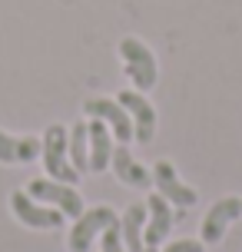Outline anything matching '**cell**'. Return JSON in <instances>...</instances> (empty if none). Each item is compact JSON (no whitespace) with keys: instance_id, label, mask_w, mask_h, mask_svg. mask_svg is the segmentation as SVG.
Instances as JSON below:
<instances>
[{"instance_id":"cell-1","label":"cell","mask_w":242,"mask_h":252,"mask_svg":"<svg viewBox=\"0 0 242 252\" xmlns=\"http://www.w3.org/2000/svg\"><path fill=\"white\" fill-rule=\"evenodd\" d=\"M66 156H70V133H66L60 123H53L50 129L43 133V166H47L50 179L73 186V183H80V173Z\"/></svg>"},{"instance_id":"cell-2","label":"cell","mask_w":242,"mask_h":252,"mask_svg":"<svg viewBox=\"0 0 242 252\" xmlns=\"http://www.w3.org/2000/svg\"><path fill=\"white\" fill-rule=\"evenodd\" d=\"M120 57H123V70H126V76L133 80V87L136 90H153L156 87V80H159V66H156V57L153 50L146 47V43H140V40H120Z\"/></svg>"},{"instance_id":"cell-3","label":"cell","mask_w":242,"mask_h":252,"mask_svg":"<svg viewBox=\"0 0 242 252\" xmlns=\"http://www.w3.org/2000/svg\"><path fill=\"white\" fill-rule=\"evenodd\" d=\"M10 206H13V216L30 229H57V226H63V219H66L57 206H40L33 196H27L24 189H17L10 196Z\"/></svg>"},{"instance_id":"cell-4","label":"cell","mask_w":242,"mask_h":252,"mask_svg":"<svg viewBox=\"0 0 242 252\" xmlns=\"http://www.w3.org/2000/svg\"><path fill=\"white\" fill-rule=\"evenodd\" d=\"M27 192H30L33 199H43V202H50V206H57L63 216H73V219L83 216L80 192L73 186H66V183H57V179H33Z\"/></svg>"},{"instance_id":"cell-5","label":"cell","mask_w":242,"mask_h":252,"mask_svg":"<svg viewBox=\"0 0 242 252\" xmlns=\"http://www.w3.org/2000/svg\"><path fill=\"white\" fill-rule=\"evenodd\" d=\"M116 219H120V216H116L110 206L87 209V213L73 222V229H70V252H90L93 239H96V236H100L110 222H116Z\"/></svg>"},{"instance_id":"cell-6","label":"cell","mask_w":242,"mask_h":252,"mask_svg":"<svg viewBox=\"0 0 242 252\" xmlns=\"http://www.w3.org/2000/svg\"><path fill=\"white\" fill-rule=\"evenodd\" d=\"M83 113L90 120H103L110 126V133L116 136V143H129L133 139V120H129V113L123 110L120 100H87Z\"/></svg>"},{"instance_id":"cell-7","label":"cell","mask_w":242,"mask_h":252,"mask_svg":"<svg viewBox=\"0 0 242 252\" xmlns=\"http://www.w3.org/2000/svg\"><path fill=\"white\" fill-rule=\"evenodd\" d=\"M116 100L123 103V110H126L129 120H133V136H136V143H153V136H156V110H153V103L146 100L143 93H133V90H123Z\"/></svg>"},{"instance_id":"cell-8","label":"cell","mask_w":242,"mask_h":252,"mask_svg":"<svg viewBox=\"0 0 242 252\" xmlns=\"http://www.w3.org/2000/svg\"><path fill=\"white\" fill-rule=\"evenodd\" d=\"M242 216V199L239 196H226V199H219L203 219V242H219L226 236V229L229 222H236Z\"/></svg>"},{"instance_id":"cell-9","label":"cell","mask_w":242,"mask_h":252,"mask_svg":"<svg viewBox=\"0 0 242 252\" xmlns=\"http://www.w3.org/2000/svg\"><path fill=\"white\" fill-rule=\"evenodd\" d=\"M153 179H156V186H159V196H166L169 202H176V206H182V209L196 206V199H199L196 189H189L186 183H179L173 163H166V159H159V163L153 166Z\"/></svg>"},{"instance_id":"cell-10","label":"cell","mask_w":242,"mask_h":252,"mask_svg":"<svg viewBox=\"0 0 242 252\" xmlns=\"http://www.w3.org/2000/svg\"><path fill=\"white\" fill-rule=\"evenodd\" d=\"M166 196H146V229H143V242L146 246H159V242L169 236V229H173V213H169V206H166Z\"/></svg>"},{"instance_id":"cell-11","label":"cell","mask_w":242,"mask_h":252,"mask_svg":"<svg viewBox=\"0 0 242 252\" xmlns=\"http://www.w3.org/2000/svg\"><path fill=\"white\" fill-rule=\"evenodd\" d=\"M110 166H113V173L120 176V183H126V186H136V189H146L150 183H153V173H146L133 156H129L126 143H120V146H113V159H110Z\"/></svg>"},{"instance_id":"cell-12","label":"cell","mask_w":242,"mask_h":252,"mask_svg":"<svg viewBox=\"0 0 242 252\" xmlns=\"http://www.w3.org/2000/svg\"><path fill=\"white\" fill-rule=\"evenodd\" d=\"M113 159V136L103 120H90V173H103Z\"/></svg>"},{"instance_id":"cell-13","label":"cell","mask_w":242,"mask_h":252,"mask_svg":"<svg viewBox=\"0 0 242 252\" xmlns=\"http://www.w3.org/2000/svg\"><path fill=\"white\" fill-rule=\"evenodd\" d=\"M40 153H43V139H33V136L17 139L0 129V163H30Z\"/></svg>"},{"instance_id":"cell-14","label":"cell","mask_w":242,"mask_h":252,"mask_svg":"<svg viewBox=\"0 0 242 252\" xmlns=\"http://www.w3.org/2000/svg\"><path fill=\"white\" fill-rule=\"evenodd\" d=\"M146 202H133L126 213H123V219H120V232H123V246H126V252H143V229H146Z\"/></svg>"},{"instance_id":"cell-15","label":"cell","mask_w":242,"mask_h":252,"mask_svg":"<svg viewBox=\"0 0 242 252\" xmlns=\"http://www.w3.org/2000/svg\"><path fill=\"white\" fill-rule=\"evenodd\" d=\"M70 159L77 166V173H90V123L77 120L70 129Z\"/></svg>"},{"instance_id":"cell-16","label":"cell","mask_w":242,"mask_h":252,"mask_svg":"<svg viewBox=\"0 0 242 252\" xmlns=\"http://www.w3.org/2000/svg\"><path fill=\"white\" fill-rule=\"evenodd\" d=\"M103 252H126V246H123V232H120V219L103 229Z\"/></svg>"},{"instance_id":"cell-17","label":"cell","mask_w":242,"mask_h":252,"mask_svg":"<svg viewBox=\"0 0 242 252\" xmlns=\"http://www.w3.org/2000/svg\"><path fill=\"white\" fill-rule=\"evenodd\" d=\"M166 252H203V242L196 239H179L173 246H166Z\"/></svg>"},{"instance_id":"cell-18","label":"cell","mask_w":242,"mask_h":252,"mask_svg":"<svg viewBox=\"0 0 242 252\" xmlns=\"http://www.w3.org/2000/svg\"><path fill=\"white\" fill-rule=\"evenodd\" d=\"M143 252H156V246H143Z\"/></svg>"}]
</instances>
